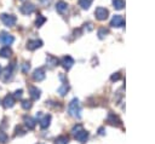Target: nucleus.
<instances>
[{
	"instance_id": "bb28decb",
	"label": "nucleus",
	"mask_w": 155,
	"mask_h": 144,
	"mask_svg": "<svg viewBox=\"0 0 155 144\" xmlns=\"http://www.w3.org/2000/svg\"><path fill=\"white\" fill-rule=\"evenodd\" d=\"M7 140H8L7 134H6L4 131H1V129H0V143H6Z\"/></svg>"
},
{
	"instance_id": "2f4dec72",
	"label": "nucleus",
	"mask_w": 155,
	"mask_h": 144,
	"mask_svg": "<svg viewBox=\"0 0 155 144\" xmlns=\"http://www.w3.org/2000/svg\"><path fill=\"white\" fill-rule=\"evenodd\" d=\"M119 79H120V74H119V73H115V74L111 75V77H110L111 81H116V80H119Z\"/></svg>"
},
{
	"instance_id": "4468645a",
	"label": "nucleus",
	"mask_w": 155,
	"mask_h": 144,
	"mask_svg": "<svg viewBox=\"0 0 155 144\" xmlns=\"http://www.w3.org/2000/svg\"><path fill=\"white\" fill-rule=\"evenodd\" d=\"M29 96H30V98H31L33 100H36V99L40 98V96H41V91H40L38 87L31 86V87H29Z\"/></svg>"
},
{
	"instance_id": "1a4fd4ad",
	"label": "nucleus",
	"mask_w": 155,
	"mask_h": 144,
	"mask_svg": "<svg viewBox=\"0 0 155 144\" xmlns=\"http://www.w3.org/2000/svg\"><path fill=\"white\" fill-rule=\"evenodd\" d=\"M61 64H62V67H63L65 70H69V69L73 67V64H74V59H73L70 56H64V57L61 59Z\"/></svg>"
},
{
	"instance_id": "6e6552de",
	"label": "nucleus",
	"mask_w": 155,
	"mask_h": 144,
	"mask_svg": "<svg viewBox=\"0 0 155 144\" xmlns=\"http://www.w3.org/2000/svg\"><path fill=\"white\" fill-rule=\"evenodd\" d=\"M41 46H42V41L41 40H38V39L28 40V42H27V48L29 51H34V50H36V48H39Z\"/></svg>"
},
{
	"instance_id": "f704fd0d",
	"label": "nucleus",
	"mask_w": 155,
	"mask_h": 144,
	"mask_svg": "<svg viewBox=\"0 0 155 144\" xmlns=\"http://www.w3.org/2000/svg\"><path fill=\"white\" fill-rule=\"evenodd\" d=\"M0 71H1V67H0Z\"/></svg>"
},
{
	"instance_id": "f3484780",
	"label": "nucleus",
	"mask_w": 155,
	"mask_h": 144,
	"mask_svg": "<svg viewBox=\"0 0 155 144\" xmlns=\"http://www.w3.org/2000/svg\"><path fill=\"white\" fill-rule=\"evenodd\" d=\"M12 56V50L8 46H4L0 48V57L2 58H10Z\"/></svg>"
},
{
	"instance_id": "0eeeda50",
	"label": "nucleus",
	"mask_w": 155,
	"mask_h": 144,
	"mask_svg": "<svg viewBox=\"0 0 155 144\" xmlns=\"http://www.w3.org/2000/svg\"><path fill=\"white\" fill-rule=\"evenodd\" d=\"M1 103H2V106H4L5 109H8V108H12V106L15 105L16 99H15L13 94H7V96H5V98L2 99Z\"/></svg>"
},
{
	"instance_id": "5701e85b",
	"label": "nucleus",
	"mask_w": 155,
	"mask_h": 144,
	"mask_svg": "<svg viewBox=\"0 0 155 144\" xmlns=\"http://www.w3.org/2000/svg\"><path fill=\"white\" fill-rule=\"evenodd\" d=\"M69 91V85L68 83H63L59 88H58V93L61 94V96H65V93Z\"/></svg>"
},
{
	"instance_id": "c756f323",
	"label": "nucleus",
	"mask_w": 155,
	"mask_h": 144,
	"mask_svg": "<svg viewBox=\"0 0 155 144\" xmlns=\"http://www.w3.org/2000/svg\"><path fill=\"white\" fill-rule=\"evenodd\" d=\"M22 96H23V90H16L15 91V94H13L15 99H21Z\"/></svg>"
},
{
	"instance_id": "9b49d317",
	"label": "nucleus",
	"mask_w": 155,
	"mask_h": 144,
	"mask_svg": "<svg viewBox=\"0 0 155 144\" xmlns=\"http://www.w3.org/2000/svg\"><path fill=\"white\" fill-rule=\"evenodd\" d=\"M124 24H125V21H124V18H122V16H120V15H115V16L113 17L111 22H110V25H111V27H115V28H120V27H122Z\"/></svg>"
},
{
	"instance_id": "72a5a7b5",
	"label": "nucleus",
	"mask_w": 155,
	"mask_h": 144,
	"mask_svg": "<svg viewBox=\"0 0 155 144\" xmlns=\"http://www.w3.org/2000/svg\"><path fill=\"white\" fill-rule=\"evenodd\" d=\"M21 1H25V0H21Z\"/></svg>"
},
{
	"instance_id": "423d86ee",
	"label": "nucleus",
	"mask_w": 155,
	"mask_h": 144,
	"mask_svg": "<svg viewBox=\"0 0 155 144\" xmlns=\"http://www.w3.org/2000/svg\"><path fill=\"white\" fill-rule=\"evenodd\" d=\"M19 11L23 15H30V13H33L35 11V5L31 4V2H25L19 7Z\"/></svg>"
},
{
	"instance_id": "f8f14e48",
	"label": "nucleus",
	"mask_w": 155,
	"mask_h": 144,
	"mask_svg": "<svg viewBox=\"0 0 155 144\" xmlns=\"http://www.w3.org/2000/svg\"><path fill=\"white\" fill-rule=\"evenodd\" d=\"M31 76H33V80H35V81H42L45 79V70L42 68H38L33 71Z\"/></svg>"
},
{
	"instance_id": "f03ea898",
	"label": "nucleus",
	"mask_w": 155,
	"mask_h": 144,
	"mask_svg": "<svg viewBox=\"0 0 155 144\" xmlns=\"http://www.w3.org/2000/svg\"><path fill=\"white\" fill-rule=\"evenodd\" d=\"M0 19H1V22H2L6 27H13V25L16 24V22H17L16 16L10 15V13H1V15H0Z\"/></svg>"
},
{
	"instance_id": "393cba45",
	"label": "nucleus",
	"mask_w": 155,
	"mask_h": 144,
	"mask_svg": "<svg viewBox=\"0 0 155 144\" xmlns=\"http://www.w3.org/2000/svg\"><path fill=\"white\" fill-rule=\"evenodd\" d=\"M21 105H22V108H23L24 110H29V109L31 108V105H33V103H31V100H28V99H24V100H22V103H21Z\"/></svg>"
},
{
	"instance_id": "c85d7f7f",
	"label": "nucleus",
	"mask_w": 155,
	"mask_h": 144,
	"mask_svg": "<svg viewBox=\"0 0 155 144\" xmlns=\"http://www.w3.org/2000/svg\"><path fill=\"white\" fill-rule=\"evenodd\" d=\"M29 69H30V64H29L28 62H24V63L22 64V71L25 74V73L29 71Z\"/></svg>"
},
{
	"instance_id": "b1692460",
	"label": "nucleus",
	"mask_w": 155,
	"mask_h": 144,
	"mask_svg": "<svg viewBox=\"0 0 155 144\" xmlns=\"http://www.w3.org/2000/svg\"><path fill=\"white\" fill-rule=\"evenodd\" d=\"M113 5L116 10H121V8H124L125 2H124V0H113Z\"/></svg>"
},
{
	"instance_id": "473e14b6",
	"label": "nucleus",
	"mask_w": 155,
	"mask_h": 144,
	"mask_svg": "<svg viewBox=\"0 0 155 144\" xmlns=\"http://www.w3.org/2000/svg\"><path fill=\"white\" fill-rule=\"evenodd\" d=\"M99 134H104V128H99Z\"/></svg>"
},
{
	"instance_id": "cd10ccee",
	"label": "nucleus",
	"mask_w": 155,
	"mask_h": 144,
	"mask_svg": "<svg viewBox=\"0 0 155 144\" xmlns=\"http://www.w3.org/2000/svg\"><path fill=\"white\" fill-rule=\"evenodd\" d=\"M15 132H16V133H15L16 136H23V134L25 133V129H23L21 126H17V127L15 128Z\"/></svg>"
},
{
	"instance_id": "c9c22d12",
	"label": "nucleus",
	"mask_w": 155,
	"mask_h": 144,
	"mask_svg": "<svg viewBox=\"0 0 155 144\" xmlns=\"http://www.w3.org/2000/svg\"><path fill=\"white\" fill-rule=\"evenodd\" d=\"M39 144H41V143H39Z\"/></svg>"
},
{
	"instance_id": "4be33fe9",
	"label": "nucleus",
	"mask_w": 155,
	"mask_h": 144,
	"mask_svg": "<svg viewBox=\"0 0 155 144\" xmlns=\"http://www.w3.org/2000/svg\"><path fill=\"white\" fill-rule=\"evenodd\" d=\"M92 1H93V0H79V5H80L84 10H87V8L91 6Z\"/></svg>"
},
{
	"instance_id": "2eb2a0df",
	"label": "nucleus",
	"mask_w": 155,
	"mask_h": 144,
	"mask_svg": "<svg viewBox=\"0 0 155 144\" xmlns=\"http://www.w3.org/2000/svg\"><path fill=\"white\" fill-rule=\"evenodd\" d=\"M50 122H51V115H44L39 120V125L41 128H47L50 126Z\"/></svg>"
},
{
	"instance_id": "f257e3e1",
	"label": "nucleus",
	"mask_w": 155,
	"mask_h": 144,
	"mask_svg": "<svg viewBox=\"0 0 155 144\" xmlns=\"http://www.w3.org/2000/svg\"><path fill=\"white\" fill-rule=\"evenodd\" d=\"M80 111H81V108H80V103H79V99L78 98H74L71 99V102L69 103L68 105V113L70 116L73 117H76V119H80Z\"/></svg>"
},
{
	"instance_id": "a878e982",
	"label": "nucleus",
	"mask_w": 155,
	"mask_h": 144,
	"mask_svg": "<svg viewBox=\"0 0 155 144\" xmlns=\"http://www.w3.org/2000/svg\"><path fill=\"white\" fill-rule=\"evenodd\" d=\"M108 33H109L108 29H105V28H101V29L98 30V38H99V39H103L104 36H107Z\"/></svg>"
},
{
	"instance_id": "a211bd4d",
	"label": "nucleus",
	"mask_w": 155,
	"mask_h": 144,
	"mask_svg": "<svg viewBox=\"0 0 155 144\" xmlns=\"http://www.w3.org/2000/svg\"><path fill=\"white\" fill-rule=\"evenodd\" d=\"M56 10H57V12H59V13H64V12L68 10V4L64 2V1H58V2L56 4Z\"/></svg>"
},
{
	"instance_id": "20e7f679",
	"label": "nucleus",
	"mask_w": 155,
	"mask_h": 144,
	"mask_svg": "<svg viewBox=\"0 0 155 144\" xmlns=\"http://www.w3.org/2000/svg\"><path fill=\"white\" fill-rule=\"evenodd\" d=\"M13 41H15L13 35L8 34L7 31H1V33H0V42H1L2 45H5V46H10Z\"/></svg>"
},
{
	"instance_id": "9d476101",
	"label": "nucleus",
	"mask_w": 155,
	"mask_h": 144,
	"mask_svg": "<svg viewBox=\"0 0 155 144\" xmlns=\"http://www.w3.org/2000/svg\"><path fill=\"white\" fill-rule=\"evenodd\" d=\"M74 137H75V139H78L80 143H85V142L88 139V132L85 131L84 128H81L79 132H76V133L74 134Z\"/></svg>"
},
{
	"instance_id": "39448f33",
	"label": "nucleus",
	"mask_w": 155,
	"mask_h": 144,
	"mask_svg": "<svg viewBox=\"0 0 155 144\" xmlns=\"http://www.w3.org/2000/svg\"><path fill=\"white\" fill-rule=\"evenodd\" d=\"M94 16H96V18L98 19V21H104V19H107L108 18V16H109V11L105 8V7H97L96 8V11H94Z\"/></svg>"
},
{
	"instance_id": "aec40b11",
	"label": "nucleus",
	"mask_w": 155,
	"mask_h": 144,
	"mask_svg": "<svg viewBox=\"0 0 155 144\" xmlns=\"http://www.w3.org/2000/svg\"><path fill=\"white\" fill-rule=\"evenodd\" d=\"M69 138L67 136H59L54 139V144H68Z\"/></svg>"
},
{
	"instance_id": "412c9836",
	"label": "nucleus",
	"mask_w": 155,
	"mask_h": 144,
	"mask_svg": "<svg viewBox=\"0 0 155 144\" xmlns=\"http://www.w3.org/2000/svg\"><path fill=\"white\" fill-rule=\"evenodd\" d=\"M46 22V18L42 16V15H38V17H36V19H35V27H41L44 23Z\"/></svg>"
},
{
	"instance_id": "dca6fc26",
	"label": "nucleus",
	"mask_w": 155,
	"mask_h": 144,
	"mask_svg": "<svg viewBox=\"0 0 155 144\" xmlns=\"http://www.w3.org/2000/svg\"><path fill=\"white\" fill-rule=\"evenodd\" d=\"M46 63H47L48 68H53V67L58 65L59 61H58L56 57H53V56H51V54H47V57H46Z\"/></svg>"
},
{
	"instance_id": "7ed1b4c3",
	"label": "nucleus",
	"mask_w": 155,
	"mask_h": 144,
	"mask_svg": "<svg viewBox=\"0 0 155 144\" xmlns=\"http://www.w3.org/2000/svg\"><path fill=\"white\" fill-rule=\"evenodd\" d=\"M13 64L12 63L11 65H7L2 71H0V79L4 81V82H7L12 79V70H13Z\"/></svg>"
},
{
	"instance_id": "7c9ffc66",
	"label": "nucleus",
	"mask_w": 155,
	"mask_h": 144,
	"mask_svg": "<svg viewBox=\"0 0 155 144\" xmlns=\"http://www.w3.org/2000/svg\"><path fill=\"white\" fill-rule=\"evenodd\" d=\"M81 128H82V126H81V125H76V126H74V127H73L71 133H73V134H75V133H76V132H79Z\"/></svg>"
},
{
	"instance_id": "6ab92c4d",
	"label": "nucleus",
	"mask_w": 155,
	"mask_h": 144,
	"mask_svg": "<svg viewBox=\"0 0 155 144\" xmlns=\"http://www.w3.org/2000/svg\"><path fill=\"white\" fill-rule=\"evenodd\" d=\"M108 122L110 123V125H116V126H120L121 125V121L114 115V114H109V116H108Z\"/></svg>"
},
{
	"instance_id": "ddd939ff",
	"label": "nucleus",
	"mask_w": 155,
	"mask_h": 144,
	"mask_svg": "<svg viewBox=\"0 0 155 144\" xmlns=\"http://www.w3.org/2000/svg\"><path fill=\"white\" fill-rule=\"evenodd\" d=\"M23 122H24V125H25V127L28 128V129H34L35 128V125H36V121L33 119V117H30V116H24L23 117Z\"/></svg>"
}]
</instances>
